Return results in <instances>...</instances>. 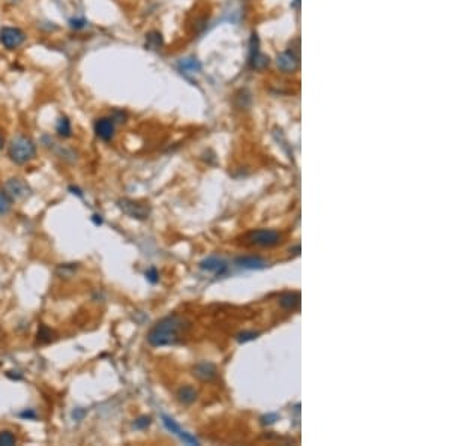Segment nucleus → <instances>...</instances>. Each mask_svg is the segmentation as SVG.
<instances>
[{
	"label": "nucleus",
	"instance_id": "f257e3e1",
	"mask_svg": "<svg viewBox=\"0 0 450 446\" xmlns=\"http://www.w3.org/2000/svg\"><path fill=\"white\" fill-rule=\"evenodd\" d=\"M189 324L180 316H167L161 319L147 334V341L153 347L174 346L186 334Z\"/></svg>",
	"mask_w": 450,
	"mask_h": 446
},
{
	"label": "nucleus",
	"instance_id": "f03ea898",
	"mask_svg": "<svg viewBox=\"0 0 450 446\" xmlns=\"http://www.w3.org/2000/svg\"><path fill=\"white\" fill-rule=\"evenodd\" d=\"M8 157L15 164H26L36 157V144L24 135L15 137L8 149Z\"/></svg>",
	"mask_w": 450,
	"mask_h": 446
},
{
	"label": "nucleus",
	"instance_id": "7ed1b4c3",
	"mask_svg": "<svg viewBox=\"0 0 450 446\" xmlns=\"http://www.w3.org/2000/svg\"><path fill=\"white\" fill-rule=\"evenodd\" d=\"M279 239H281L279 233L272 228L254 230L246 236V242L251 245H257V247H273V245L279 244Z\"/></svg>",
	"mask_w": 450,
	"mask_h": 446
},
{
	"label": "nucleus",
	"instance_id": "20e7f679",
	"mask_svg": "<svg viewBox=\"0 0 450 446\" xmlns=\"http://www.w3.org/2000/svg\"><path fill=\"white\" fill-rule=\"evenodd\" d=\"M26 39V35L18 27H3L0 31V42L8 50L18 48Z\"/></svg>",
	"mask_w": 450,
	"mask_h": 446
},
{
	"label": "nucleus",
	"instance_id": "39448f33",
	"mask_svg": "<svg viewBox=\"0 0 450 446\" xmlns=\"http://www.w3.org/2000/svg\"><path fill=\"white\" fill-rule=\"evenodd\" d=\"M119 207L123 214L129 215L131 218H137V220H146L149 217V207L141 204V203H137L134 200H129V198H122L119 200Z\"/></svg>",
	"mask_w": 450,
	"mask_h": 446
},
{
	"label": "nucleus",
	"instance_id": "423d86ee",
	"mask_svg": "<svg viewBox=\"0 0 450 446\" xmlns=\"http://www.w3.org/2000/svg\"><path fill=\"white\" fill-rule=\"evenodd\" d=\"M5 192L14 200H21L26 198L30 194V188L27 187V184L23 179L18 177H12L5 184Z\"/></svg>",
	"mask_w": 450,
	"mask_h": 446
},
{
	"label": "nucleus",
	"instance_id": "0eeeda50",
	"mask_svg": "<svg viewBox=\"0 0 450 446\" xmlns=\"http://www.w3.org/2000/svg\"><path fill=\"white\" fill-rule=\"evenodd\" d=\"M114 131H116V125L113 117H101L95 124V132L104 141H110L114 137Z\"/></svg>",
	"mask_w": 450,
	"mask_h": 446
},
{
	"label": "nucleus",
	"instance_id": "6e6552de",
	"mask_svg": "<svg viewBox=\"0 0 450 446\" xmlns=\"http://www.w3.org/2000/svg\"><path fill=\"white\" fill-rule=\"evenodd\" d=\"M162 422H164V425H165V428L168 430V431H171L173 434H176V436H179L185 443H189V445H198V440L191 436L189 433H186V431H183L180 427H179V424H176V421L173 419V418H170V416H162Z\"/></svg>",
	"mask_w": 450,
	"mask_h": 446
},
{
	"label": "nucleus",
	"instance_id": "1a4fd4ad",
	"mask_svg": "<svg viewBox=\"0 0 450 446\" xmlns=\"http://www.w3.org/2000/svg\"><path fill=\"white\" fill-rule=\"evenodd\" d=\"M276 65L282 72H294L299 68V57L294 51H284L278 56L276 59Z\"/></svg>",
	"mask_w": 450,
	"mask_h": 446
},
{
	"label": "nucleus",
	"instance_id": "9d476101",
	"mask_svg": "<svg viewBox=\"0 0 450 446\" xmlns=\"http://www.w3.org/2000/svg\"><path fill=\"white\" fill-rule=\"evenodd\" d=\"M200 267L203 271H207V272H213L216 275H224L225 272L228 271V264L227 261L222 260V258H218V257H209L206 260H203L200 263Z\"/></svg>",
	"mask_w": 450,
	"mask_h": 446
},
{
	"label": "nucleus",
	"instance_id": "9b49d317",
	"mask_svg": "<svg viewBox=\"0 0 450 446\" xmlns=\"http://www.w3.org/2000/svg\"><path fill=\"white\" fill-rule=\"evenodd\" d=\"M269 65V57L264 56L260 50H258V38L255 39V47L251 42V66L257 71H263L266 66Z\"/></svg>",
	"mask_w": 450,
	"mask_h": 446
},
{
	"label": "nucleus",
	"instance_id": "f8f14e48",
	"mask_svg": "<svg viewBox=\"0 0 450 446\" xmlns=\"http://www.w3.org/2000/svg\"><path fill=\"white\" fill-rule=\"evenodd\" d=\"M194 376H197L200 380H204V382L212 380L216 376V368L209 362H201L194 368Z\"/></svg>",
	"mask_w": 450,
	"mask_h": 446
},
{
	"label": "nucleus",
	"instance_id": "ddd939ff",
	"mask_svg": "<svg viewBox=\"0 0 450 446\" xmlns=\"http://www.w3.org/2000/svg\"><path fill=\"white\" fill-rule=\"evenodd\" d=\"M236 263L243 267V269H255V271H260V269H264L267 266V261L261 257H240L236 260Z\"/></svg>",
	"mask_w": 450,
	"mask_h": 446
},
{
	"label": "nucleus",
	"instance_id": "4468645a",
	"mask_svg": "<svg viewBox=\"0 0 450 446\" xmlns=\"http://www.w3.org/2000/svg\"><path fill=\"white\" fill-rule=\"evenodd\" d=\"M300 304V294L299 293H284L279 298V305L285 310H296Z\"/></svg>",
	"mask_w": 450,
	"mask_h": 446
},
{
	"label": "nucleus",
	"instance_id": "2eb2a0df",
	"mask_svg": "<svg viewBox=\"0 0 450 446\" xmlns=\"http://www.w3.org/2000/svg\"><path fill=\"white\" fill-rule=\"evenodd\" d=\"M177 398L183 404H191V403L195 401V398H197V392H195V389L191 388V386H183V388L179 389Z\"/></svg>",
	"mask_w": 450,
	"mask_h": 446
},
{
	"label": "nucleus",
	"instance_id": "dca6fc26",
	"mask_svg": "<svg viewBox=\"0 0 450 446\" xmlns=\"http://www.w3.org/2000/svg\"><path fill=\"white\" fill-rule=\"evenodd\" d=\"M162 44H164V41H162V35L159 32L153 31V32L146 35V45H147V48H150V50H159L162 47Z\"/></svg>",
	"mask_w": 450,
	"mask_h": 446
},
{
	"label": "nucleus",
	"instance_id": "f3484780",
	"mask_svg": "<svg viewBox=\"0 0 450 446\" xmlns=\"http://www.w3.org/2000/svg\"><path fill=\"white\" fill-rule=\"evenodd\" d=\"M56 131H57V134H59L60 137H63V138L71 137V134H72V128H71V122L68 121V117H60V119L57 121Z\"/></svg>",
	"mask_w": 450,
	"mask_h": 446
},
{
	"label": "nucleus",
	"instance_id": "a211bd4d",
	"mask_svg": "<svg viewBox=\"0 0 450 446\" xmlns=\"http://www.w3.org/2000/svg\"><path fill=\"white\" fill-rule=\"evenodd\" d=\"M11 207H12V198L5 191H0V217L8 215Z\"/></svg>",
	"mask_w": 450,
	"mask_h": 446
},
{
	"label": "nucleus",
	"instance_id": "6ab92c4d",
	"mask_svg": "<svg viewBox=\"0 0 450 446\" xmlns=\"http://www.w3.org/2000/svg\"><path fill=\"white\" fill-rule=\"evenodd\" d=\"M180 68H182V71H185V72L195 74V72H198V71L201 69V65H200L198 61H195V59H183V61L180 62Z\"/></svg>",
	"mask_w": 450,
	"mask_h": 446
},
{
	"label": "nucleus",
	"instance_id": "aec40b11",
	"mask_svg": "<svg viewBox=\"0 0 450 446\" xmlns=\"http://www.w3.org/2000/svg\"><path fill=\"white\" fill-rule=\"evenodd\" d=\"M17 443V439L14 436V433L5 430V431H0V446H12Z\"/></svg>",
	"mask_w": 450,
	"mask_h": 446
},
{
	"label": "nucleus",
	"instance_id": "412c9836",
	"mask_svg": "<svg viewBox=\"0 0 450 446\" xmlns=\"http://www.w3.org/2000/svg\"><path fill=\"white\" fill-rule=\"evenodd\" d=\"M150 422H152V418H149V416H141V418H138V419L134 422V425H135V428L143 430V428H147V427L150 425Z\"/></svg>",
	"mask_w": 450,
	"mask_h": 446
},
{
	"label": "nucleus",
	"instance_id": "4be33fe9",
	"mask_svg": "<svg viewBox=\"0 0 450 446\" xmlns=\"http://www.w3.org/2000/svg\"><path fill=\"white\" fill-rule=\"evenodd\" d=\"M146 278H147V281H150L152 284H156V283L159 281V274H158V271H156L155 267H150V269L146 272Z\"/></svg>",
	"mask_w": 450,
	"mask_h": 446
},
{
	"label": "nucleus",
	"instance_id": "5701e85b",
	"mask_svg": "<svg viewBox=\"0 0 450 446\" xmlns=\"http://www.w3.org/2000/svg\"><path fill=\"white\" fill-rule=\"evenodd\" d=\"M69 24H71L72 29H83V27L87 24V21H86L84 18H72V20L69 21Z\"/></svg>",
	"mask_w": 450,
	"mask_h": 446
},
{
	"label": "nucleus",
	"instance_id": "b1692460",
	"mask_svg": "<svg viewBox=\"0 0 450 446\" xmlns=\"http://www.w3.org/2000/svg\"><path fill=\"white\" fill-rule=\"evenodd\" d=\"M257 338V334L255 332H243L237 337V340L240 343H246V341H251V340H255Z\"/></svg>",
	"mask_w": 450,
	"mask_h": 446
},
{
	"label": "nucleus",
	"instance_id": "393cba45",
	"mask_svg": "<svg viewBox=\"0 0 450 446\" xmlns=\"http://www.w3.org/2000/svg\"><path fill=\"white\" fill-rule=\"evenodd\" d=\"M84 414H86V410H84V409H75V412L72 413V416H74L75 421H81V419L84 418Z\"/></svg>",
	"mask_w": 450,
	"mask_h": 446
},
{
	"label": "nucleus",
	"instance_id": "a878e982",
	"mask_svg": "<svg viewBox=\"0 0 450 446\" xmlns=\"http://www.w3.org/2000/svg\"><path fill=\"white\" fill-rule=\"evenodd\" d=\"M20 416H21V418H27V419H36V413H35V410H32V409L21 412Z\"/></svg>",
	"mask_w": 450,
	"mask_h": 446
},
{
	"label": "nucleus",
	"instance_id": "bb28decb",
	"mask_svg": "<svg viewBox=\"0 0 450 446\" xmlns=\"http://www.w3.org/2000/svg\"><path fill=\"white\" fill-rule=\"evenodd\" d=\"M69 191L72 192L74 195H78V197H83V192L80 191V188H77V187H74V185H71L69 187Z\"/></svg>",
	"mask_w": 450,
	"mask_h": 446
},
{
	"label": "nucleus",
	"instance_id": "cd10ccee",
	"mask_svg": "<svg viewBox=\"0 0 450 446\" xmlns=\"http://www.w3.org/2000/svg\"><path fill=\"white\" fill-rule=\"evenodd\" d=\"M92 221L97 224V225H101L102 224V218H101V215H93L92 217Z\"/></svg>",
	"mask_w": 450,
	"mask_h": 446
},
{
	"label": "nucleus",
	"instance_id": "c85d7f7f",
	"mask_svg": "<svg viewBox=\"0 0 450 446\" xmlns=\"http://www.w3.org/2000/svg\"><path fill=\"white\" fill-rule=\"evenodd\" d=\"M2 147H3V137H2V134H0V151H2Z\"/></svg>",
	"mask_w": 450,
	"mask_h": 446
}]
</instances>
